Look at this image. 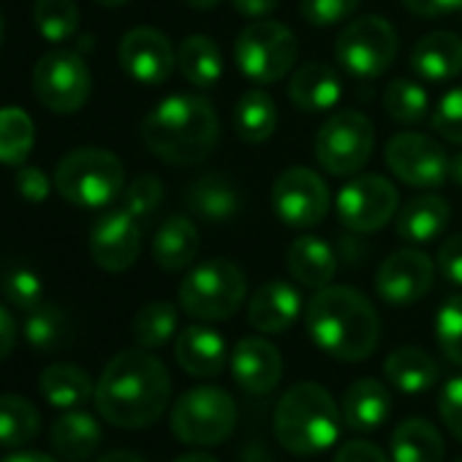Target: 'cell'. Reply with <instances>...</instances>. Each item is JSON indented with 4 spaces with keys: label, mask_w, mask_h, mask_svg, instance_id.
Returning a JSON list of instances; mask_svg holds the SVG:
<instances>
[{
    "label": "cell",
    "mask_w": 462,
    "mask_h": 462,
    "mask_svg": "<svg viewBox=\"0 0 462 462\" xmlns=\"http://www.w3.org/2000/svg\"><path fill=\"white\" fill-rule=\"evenodd\" d=\"M71 337V321L69 316L55 305H39L25 319V340L31 348L42 354H52L63 348Z\"/></svg>",
    "instance_id": "d590c367"
},
{
    "label": "cell",
    "mask_w": 462,
    "mask_h": 462,
    "mask_svg": "<svg viewBox=\"0 0 462 462\" xmlns=\"http://www.w3.org/2000/svg\"><path fill=\"white\" fill-rule=\"evenodd\" d=\"M4 462H58L55 457L44 454V451H33V448H20V451H12Z\"/></svg>",
    "instance_id": "f5cc1de1"
},
{
    "label": "cell",
    "mask_w": 462,
    "mask_h": 462,
    "mask_svg": "<svg viewBox=\"0 0 462 462\" xmlns=\"http://www.w3.org/2000/svg\"><path fill=\"white\" fill-rule=\"evenodd\" d=\"M134 340L139 348H161L166 346L174 332H177V308L171 302H147L144 308L136 310L134 324H131Z\"/></svg>",
    "instance_id": "8d00e7d4"
},
{
    "label": "cell",
    "mask_w": 462,
    "mask_h": 462,
    "mask_svg": "<svg viewBox=\"0 0 462 462\" xmlns=\"http://www.w3.org/2000/svg\"><path fill=\"white\" fill-rule=\"evenodd\" d=\"M435 278V264L427 254L405 248L383 259L375 273V291L392 308H408L419 302Z\"/></svg>",
    "instance_id": "2e32d148"
},
{
    "label": "cell",
    "mask_w": 462,
    "mask_h": 462,
    "mask_svg": "<svg viewBox=\"0 0 462 462\" xmlns=\"http://www.w3.org/2000/svg\"><path fill=\"white\" fill-rule=\"evenodd\" d=\"M435 340L451 365L462 367V294L448 297L435 313Z\"/></svg>",
    "instance_id": "ab89813d"
},
{
    "label": "cell",
    "mask_w": 462,
    "mask_h": 462,
    "mask_svg": "<svg viewBox=\"0 0 462 462\" xmlns=\"http://www.w3.org/2000/svg\"><path fill=\"white\" fill-rule=\"evenodd\" d=\"M302 313L300 291L286 281L264 283L248 305V321L262 335H281L286 332Z\"/></svg>",
    "instance_id": "d6986e66"
},
{
    "label": "cell",
    "mask_w": 462,
    "mask_h": 462,
    "mask_svg": "<svg viewBox=\"0 0 462 462\" xmlns=\"http://www.w3.org/2000/svg\"><path fill=\"white\" fill-rule=\"evenodd\" d=\"M96 4H101V6H106V9H117V6H125L128 0H96Z\"/></svg>",
    "instance_id": "680465c9"
},
{
    "label": "cell",
    "mask_w": 462,
    "mask_h": 462,
    "mask_svg": "<svg viewBox=\"0 0 462 462\" xmlns=\"http://www.w3.org/2000/svg\"><path fill=\"white\" fill-rule=\"evenodd\" d=\"M300 58V42L291 28L262 20L248 25L235 42V63L240 74L259 85L281 82Z\"/></svg>",
    "instance_id": "ba28073f"
},
{
    "label": "cell",
    "mask_w": 462,
    "mask_h": 462,
    "mask_svg": "<svg viewBox=\"0 0 462 462\" xmlns=\"http://www.w3.org/2000/svg\"><path fill=\"white\" fill-rule=\"evenodd\" d=\"M386 166L411 188H438L448 180L446 150L424 134H397L386 142Z\"/></svg>",
    "instance_id": "5bb4252c"
},
{
    "label": "cell",
    "mask_w": 462,
    "mask_h": 462,
    "mask_svg": "<svg viewBox=\"0 0 462 462\" xmlns=\"http://www.w3.org/2000/svg\"><path fill=\"white\" fill-rule=\"evenodd\" d=\"M448 217L451 207L443 196L421 193L411 199L397 215V235L411 245H430L446 231Z\"/></svg>",
    "instance_id": "cb8c5ba5"
},
{
    "label": "cell",
    "mask_w": 462,
    "mask_h": 462,
    "mask_svg": "<svg viewBox=\"0 0 462 462\" xmlns=\"http://www.w3.org/2000/svg\"><path fill=\"white\" fill-rule=\"evenodd\" d=\"M101 424L96 421V416L74 408V411H66L55 424H52V432H50V440H52V448L69 459V462H85L90 459L98 446H101Z\"/></svg>",
    "instance_id": "83f0119b"
},
{
    "label": "cell",
    "mask_w": 462,
    "mask_h": 462,
    "mask_svg": "<svg viewBox=\"0 0 462 462\" xmlns=\"http://www.w3.org/2000/svg\"><path fill=\"white\" fill-rule=\"evenodd\" d=\"M411 69L427 82H448L462 74V39L448 31L427 33L411 50Z\"/></svg>",
    "instance_id": "7402d4cb"
},
{
    "label": "cell",
    "mask_w": 462,
    "mask_h": 462,
    "mask_svg": "<svg viewBox=\"0 0 462 462\" xmlns=\"http://www.w3.org/2000/svg\"><path fill=\"white\" fill-rule=\"evenodd\" d=\"M310 340L332 359L362 362L381 337V321L365 294L348 286L319 289L305 308Z\"/></svg>",
    "instance_id": "7a4b0ae2"
},
{
    "label": "cell",
    "mask_w": 462,
    "mask_h": 462,
    "mask_svg": "<svg viewBox=\"0 0 462 462\" xmlns=\"http://www.w3.org/2000/svg\"><path fill=\"white\" fill-rule=\"evenodd\" d=\"M383 109L397 123H421L430 112V96L419 82L411 79H394L383 90Z\"/></svg>",
    "instance_id": "f35d334b"
},
{
    "label": "cell",
    "mask_w": 462,
    "mask_h": 462,
    "mask_svg": "<svg viewBox=\"0 0 462 462\" xmlns=\"http://www.w3.org/2000/svg\"><path fill=\"white\" fill-rule=\"evenodd\" d=\"M375 128L362 112H335L316 134V161L335 177L356 174L373 155Z\"/></svg>",
    "instance_id": "30bf717a"
},
{
    "label": "cell",
    "mask_w": 462,
    "mask_h": 462,
    "mask_svg": "<svg viewBox=\"0 0 462 462\" xmlns=\"http://www.w3.org/2000/svg\"><path fill=\"white\" fill-rule=\"evenodd\" d=\"M231 375L235 383L248 394H270L283 378V356L264 337H243L231 351Z\"/></svg>",
    "instance_id": "ac0fdd59"
},
{
    "label": "cell",
    "mask_w": 462,
    "mask_h": 462,
    "mask_svg": "<svg viewBox=\"0 0 462 462\" xmlns=\"http://www.w3.org/2000/svg\"><path fill=\"white\" fill-rule=\"evenodd\" d=\"M142 254L139 220L123 207L101 215L90 228V256L104 273H125Z\"/></svg>",
    "instance_id": "9a60e30c"
},
{
    "label": "cell",
    "mask_w": 462,
    "mask_h": 462,
    "mask_svg": "<svg viewBox=\"0 0 462 462\" xmlns=\"http://www.w3.org/2000/svg\"><path fill=\"white\" fill-rule=\"evenodd\" d=\"M340 405L313 381L286 389L275 408V435L281 446L297 457H316L332 448L340 438Z\"/></svg>",
    "instance_id": "277c9868"
},
{
    "label": "cell",
    "mask_w": 462,
    "mask_h": 462,
    "mask_svg": "<svg viewBox=\"0 0 462 462\" xmlns=\"http://www.w3.org/2000/svg\"><path fill=\"white\" fill-rule=\"evenodd\" d=\"M278 128V106L267 90H248L235 104V131L248 144H264Z\"/></svg>",
    "instance_id": "d6a6232c"
},
{
    "label": "cell",
    "mask_w": 462,
    "mask_h": 462,
    "mask_svg": "<svg viewBox=\"0 0 462 462\" xmlns=\"http://www.w3.org/2000/svg\"><path fill=\"white\" fill-rule=\"evenodd\" d=\"M438 411L448 432L457 440H462V375H454L451 381L443 383L438 397Z\"/></svg>",
    "instance_id": "f6af8a7d"
},
{
    "label": "cell",
    "mask_w": 462,
    "mask_h": 462,
    "mask_svg": "<svg viewBox=\"0 0 462 462\" xmlns=\"http://www.w3.org/2000/svg\"><path fill=\"white\" fill-rule=\"evenodd\" d=\"M169 427L190 446H217L237 427V402L220 386H193L171 405Z\"/></svg>",
    "instance_id": "52a82bcc"
},
{
    "label": "cell",
    "mask_w": 462,
    "mask_h": 462,
    "mask_svg": "<svg viewBox=\"0 0 462 462\" xmlns=\"http://www.w3.org/2000/svg\"><path fill=\"white\" fill-rule=\"evenodd\" d=\"M171 397L166 365L147 348H128L109 359L96 383L98 413L123 430H144L155 424Z\"/></svg>",
    "instance_id": "6da1fadb"
},
{
    "label": "cell",
    "mask_w": 462,
    "mask_h": 462,
    "mask_svg": "<svg viewBox=\"0 0 462 462\" xmlns=\"http://www.w3.org/2000/svg\"><path fill=\"white\" fill-rule=\"evenodd\" d=\"M163 201V182L155 174H139L123 190V209L131 212L139 223L150 220Z\"/></svg>",
    "instance_id": "60d3db41"
},
{
    "label": "cell",
    "mask_w": 462,
    "mask_h": 462,
    "mask_svg": "<svg viewBox=\"0 0 462 462\" xmlns=\"http://www.w3.org/2000/svg\"><path fill=\"white\" fill-rule=\"evenodd\" d=\"M98 462H147V459L139 457V454H134V451H109Z\"/></svg>",
    "instance_id": "db71d44e"
},
{
    "label": "cell",
    "mask_w": 462,
    "mask_h": 462,
    "mask_svg": "<svg viewBox=\"0 0 462 462\" xmlns=\"http://www.w3.org/2000/svg\"><path fill=\"white\" fill-rule=\"evenodd\" d=\"M185 204L199 220L217 226V223H231L240 215L243 193L223 174H204L188 185Z\"/></svg>",
    "instance_id": "ffe728a7"
},
{
    "label": "cell",
    "mask_w": 462,
    "mask_h": 462,
    "mask_svg": "<svg viewBox=\"0 0 462 462\" xmlns=\"http://www.w3.org/2000/svg\"><path fill=\"white\" fill-rule=\"evenodd\" d=\"M58 193L88 209L112 204L125 190V169L120 158L101 147H79L63 155L55 169Z\"/></svg>",
    "instance_id": "5b68a950"
},
{
    "label": "cell",
    "mask_w": 462,
    "mask_h": 462,
    "mask_svg": "<svg viewBox=\"0 0 462 462\" xmlns=\"http://www.w3.org/2000/svg\"><path fill=\"white\" fill-rule=\"evenodd\" d=\"M177 69L188 85L212 90L223 77V55L209 36H188L177 47Z\"/></svg>",
    "instance_id": "1f68e13d"
},
{
    "label": "cell",
    "mask_w": 462,
    "mask_h": 462,
    "mask_svg": "<svg viewBox=\"0 0 462 462\" xmlns=\"http://www.w3.org/2000/svg\"><path fill=\"white\" fill-rule=\"evenodd\" d=\"M438 270L451 286L462 289V235L448 237L438 248Z\"/></svg>",
    "instance_id": "7dc6e473"
},
{
    "label": "cell",
    "mask_w": 462,
    "mask_h": 462,
    "mask_svg": "<svg viewBox=\"0 0 462 462\" xmlns=\"http://www.w3.org/2000/svg\"><path fill=\"white\" fill-rule=\"evenodd\" d=\"M248 294L245 273L228 259L196 264L180 283V308L199 321H226L235 316Z\"/></svg>",
    "instance_id": "8992f818"
},
{
    "label": "cell",
    "mask_w": 462,
    "mask_h": 462,
    "mask_svg": "<svg viewBox=\"0 0 462 462\" xmlns=\"http://www.w3.org/2000/svg\"><path fill=\"white\" fill-rule=\"evenodd\" d=\"M286 264L291 278L305 286V289H324L332 283L335 273H337V256L332 251V245L321 237H297L289 251H286Z\"/></svg>",
    "instance_id": "484cf974"
},
{
    "label": "cell",
    "mask_w": 462,
    "mask_h": 462,
    "mask_svg": "<svg viewBox=\"0 0 462 462\" xmlns=\"http://www.w3.org/2000/svg\"><path fill=\"white\" fill-rule=\"evenodd\" d=\"M42 427V416L28 397L0 394V448L28 446Z\"/></svg>",
    "instance_id": "836d02e7"
},
{
    "label": "cell",
    "mask_w": 462,
    "mask_h": 462,
    "mask_svg": "<svg viewBox=\"0 0 462 462\" xmlns=\"http://www.w3.org/2000/svg\"><path fill=\"white\" fill-rule=\"evenodd\" d=\"M273 207L286 226L310 228L329 212V188L313 169L291 166L273 185Z\"/></svg>",
    "instance_id": "4fadbf2b"
},
{
    "label": "cell",
    "mask_w": 462,
    "mask_h": 462,
    "mask_svg": "<svg viewBox=\"0 0 462 462\" xmlns=\"http://www.w3.org/2000/svg\"><path fill=\"white\" fill-rule=\"evenodd\" d=\"M443 435L421 416L400 421L392 432V462H443Z\"/></svg>",
    "instance_id": "4dcf8cb0"
},
{
    "label": "cell",
    "mask_w": 462,
    "mask_h": 462,
    "mask_svg": "<svg viewBox=\"0 0 462 462\" xmlns=\"http://www.w3.org/2000/svg\"><path fill=\"white\" fill-rule=\"evenodd\" d=\"M199 256V228L185 215H169L152 240V259L166 273H180Z\"/></svg>",
    "instance_id": "4316f807"
},
{
    "label": "cell",
    "mask_w": 462,
    "mask_h": 462,
    "mask_svg": "<svg viewBox=\"0 0 462 462\" xmlns=\"http://www.w3.org/2000/svg\"><path fill=\"white\" fill-rule=\"evenodd\" d=\"M457 462H462V459H457Z\"/></svg>",
    "instance_id": "94428289"
},
{
    "label": "cell",
    "mask_w": 462,
    "mask_h": 462,
    "mask_svg": "<svg viewBox=\"0 0 462 462\" xmlns=\"http://www.w3.org/2000/svg\"><path fill=\"white\" fill-rule=\"evenodd\" d=\"M397 188L381 174H359L337 193V217L356 235L383 228L397 212Z\"/></svg>",
    "instance_id": "7c38bea8"
},
{
    "label": "cell",
    "mask_w": 462,
    "mask_h": 462,
    "mask_svg": "<svg viewBox=\"0 0 462 462\" xmlns=\"http://www.w3.org/2000/svg\"><path fill=\"white\" fill-rule=\"evenodd\" d=\"M448 180L454 185H462V150L448 158Z\"/></svg>",
    "instance_id": "11a10c76"
},
{
    "label": "cell",
    "mask_w": 462,
    "mask_h": 462,
    "mask_svg": "<svg viewBox=\"0 0 462 462\" xmlns=\"http://www.w3.org/2000/svg\"><path fill=\"white\" fill-rule=\"evenodd\" d=\"M231 6H235V12L243 17L262 20L278 9V0H231Z\"/></svg>",
    "instance_id": "816d5d0a"
},
{
    "label": "cell",
    "mask_w": 462,
    "mask_h": 462,
    "mask_svg": "<svg viewBox=\"0 0 462 462\" xmlns=\"http://www.w3.org/2000/svg\"><path fill=\"white\" fill-rule=\"evenodd\" d=\"M36 125L31 115L20 106L0 109V163L23 166L33 150Z\"/></svg>",
    "instance_id": "e575fe53"
},
{
    "label": "cell",
    "mask_w": 462,
    "mask_h": 462,
    "mask_svg": "<svg viewBox=\"0 0 462 462\" xmlns=\"http://www.w3.org/2000/svg\"><path fill=\"white\" fill-rule=\"evenodd\" d=\"M142 139L152 155L171 166H196L217 144V115L193 93L163 98L142 123Z\"/></svg>",
    "instance_id": "3957f363"
},
{
    "label": "cell",
    "mask_w": 462,
    "mask_h": 462,
    "mask_svg": "<svg viewBox=\"0 0 462 462\" xmlns=\"http://www.w3.org/2000/svg\"><path fill=\"white\" fill-rule=\"evenodd\" d=\"M174 359L193 378H215L226 367V340L209 327H185L174 340Z\"/></svg>",
    "instance_id": "44dd1931"
},
{
    "label": "cell",
    "mask_w": 462,
    "mask_h": 462,
    "mask_svg": "<svg viewBox=\"0 0 462 462\" xmlns=\"http://www.w3.org/2000/svg\"><path fill=\"white\" fill-rule=\"evenodd\" d=\"M182 6H188V9H199V12H209V9H215L220 0H180Z\"/></svg>",
    "instance_id": "6f0895ef"
},
{
    "label": "cell",
    "mask_w": 462,
    "mask_h": 462,
    "mask_svg": "<svg viewBox=\"0 0 462 462\" xmlns=\"http://www.w3.org/2000/svg\"><path fill=\"white\" fill-rule=\"evenodd\" d=\"M335 55L351 77L375 79L397 58V31L378 14L351 20L335 42Z\"/></svg>",
    "instance_id": "9c48e42d"
},
{
    "label": "cell",
    "mask_w": 462,
    "mask_h": 462,
    "mask_svg": "<svg viewBox=\"0 0 462 462\" xmlns=\"http://www.w3.org/2000/svg\"><path fill=\"white\" fill-rule=\"evenodd\" d=\"M0 289H4V297L12 308L17 310H36L42 305V297H44V286H42V278L25 267H14L4 275L0 281Z\"/></svg>",
    "instance_id": "b9f144b4"
},
{
    "label": "cell",
    "mask_w": 462,
    "mask_h": 462,
    "mask_svg": "<svg viewBox=\"0 0 462 462\" xmlns=\"http://www.w3.org/2000/svg\"><path fill=\"white\" fill-rule=\"evenodd\" d=\"M174 462H217L209 451H188L182 457H177Z\"/></svg>",
    "instance_id": "9f6ffc18"
},
{
    "label": "cell",
    "mask_w": 462,
    "mask_h": 462,
    "mask_svg": "<svg viewBox=\"0 0 462 462\" xmlns=\"http://www.w3.org/2000/svg\"><path fill=\"white\" fill-rule=\"evenodd\" d=\"M340 413H343L346 427H351L354 432H373L389 419L392 394L381 381L359 378L346 389L343 402H340Z\"/></svg>",
    "instance_id": "603a6c76"
},
{
    "label": "cell",
    "mask_w": 462,
    "mask_h": 462,
    "mask_svg": "<svg viewBox=\"0 0 462 462\" xmlns=\"http://www.w3.org/2000/svg\"><path fill=\"white\" fill-rule=\"evenodd\" d=\"M335 462H392V459L370 440H348L337 448Z\"/></svg>",
    "instance_id": "c3c4849f"
},
{
    "label": "cell",
    "mask_w": 462,
    "mask_h": 462,
    "mask_svg": "<svg viewBox=\"0 0 462 462\" xmlns=\"http://www.w3.org/2000/svg\"><path fill=\"white\" fill-rule=\"evenodd\" d=\"M93 90L88 63L69 50L47 52L33 69V93L55 115L79 112Z\"/></svg>",
    "instance_id": "8fae6325"
},
{
    "label": "cell",
    "mask_w": 462,
    "mask_h": 462,
    "mask_svg": "<svg viewBox=\"0 0 462 462\" xmlns=\"http://www.w3.org/2000/svg\"><path fill=\"white\" fill-rule=\"evenodd\" d=\"M432 128L454 144H462V88H451L432 112Z\"/></svg>",
    "instance_id": "ee69618b"
},
{
    "label": "cell",
    "mask_w": 462,
    "mask_h": 462,
    "mask_svg": "<svg viewBox=\"0 0 462 462\" xmlns=\"http://www.w3.org/2000/svg\"><path fill=\"white\" fill-rule=\"evenodd\" d=\"M14 185H17L20 196H23L25 201H31V204L47 201V196H50V190H52L50 177H47L42 169H36V166H20V171H17V177H14Z\"/></svg>",
    "instance_id": "bcb514c9"
},
{
    "label": "cell",
    "mask_w": 462,
    "mask_h": 462,
    "mask_svg": "<svg viewBox=\"0 0 462 462\" xmlns=\"http://www.w3.org/2000/svg\"><path fill=\"white\" fill-rule=\"evenodd\" d=\"M386 381L402 394H421L438 383V365L435 359L413 346H402L392 351L383 362Z\"/></svg>",
    "instance_id": "f546056e"
},
{
    "label": "cell",
    "mask_w": 462,
    "mask_h": 462,
    "mask_svg": "<svg viewBox=\"0 0 462 462\" xmlns=\"http://www.w3.org/2000/svg\"><path fill=\"white\" fill-rule=\"evenodd\" d=\"M33 25L47 42H66L79 31L77 0H36Z\"/></svg>",
    "instance_id": "74e56055"
},
{
    "label": "cell",
    "mask_w": 462,
    "mask_h": 462,
    "mask_svg": "<svg viewBox=\"0 0 462 462\" xmlns=\"http://www.w3.org/2000/svg\"><path fill=\"white\" fill-rule=\"evenodd\" d=\"M117 60H120V69L134 82L155 88L171 77V71L177 66V52L161 31L134 28L123 36Z\"/></svg>",
    "instance_id": "e0dca14e"
},
{
    "label": "cell",
    "mask_w": 462,
    "mask_h": 462,
    "mask_svg": "<svg viewBox=\"0 0 462 462\" xmlns=\"http://www.w3.org/2000/svg\"><path fill=\"white\" fill-rule=\"evenodd\" d=\"M359 4L362 0H300V14L313 28H332L351 20Z\"/></svg>",
    "instance_id": "7bdbcfd3"
},
{
    "label": "cell",
    "mask_w": 462,
    "mask_h": 462,
    "mask_svg": "<svg viewBox=\"0 0 462 462\" xmlns=\"http://www.w3.org/2000/svg\"><path fill=\"white\" fill-rule=\"evenodd\" d=\"M343 93V82L337 71L327 63H305L302 69L294 71L289 82V96L297 109L308 115H321L329 112Z\"/></svg>",
    "instance_id": "d4e9b609"
},
{
    "label": "cell",
    "mask_w": 462,
    "mask_h": 462,
    "mask_svg": "<svg viewBox=\"0 0 462 462\" xmlns=\"http://www.w3.org/2000/svg\"><path fill=\"white\" fill-rule=\"evenodd\" d=\"M402 6L416 17L432 20V17H446V14L462 12V0H402Z\"/></svg>",
    "instance_id": "681fc988"
},
{
    "label": "cell",
    "mask_w": 462,
    "mask_h": 462,
    "mask_svg": "<svg viewBox=\"0 0 462 462\" xmlns=\"http://www.w3.org/2000/svg\"><path fill=\"white\" fill-rule=\"evenodd\" d=\"M14 343H17V324L12 313L0 305V362L14 351Z\"/></svg>",
    "instance_id": "f907efd6"
},
{
    "label": "cell",
    "mask_w": 462,
    "mask_h": 462,
    "mask_svg": "<svg viewBox=\"0 0 462 462\" xmlns=\"http://www.w3.org/2000/svg\"><path fill=\"white\" fill-rule=\"evenodd\" d=\"M39 389H42V397L52 408H60V411L82 408L90 397H96V383L90 373L69 362L50 365L39 378Z\"/></svg>",
    "instance_id": "f1b7e54d"
},
{
    "label": "cell",
    "mask_w": 462,
    "mask_h": 462,
    "mask_svg": "<svg viewBox=\"0 0 462 462\" xmlns=\"http://www.w3.org/2000/svg\"><path fill=\"white\" fill-rule=\"evenodd\" d=\"M4 36H6V23H4V14H0V44H4Z\"/></svg>",
    "instance_id": "91938a15"
}]
</instances>
